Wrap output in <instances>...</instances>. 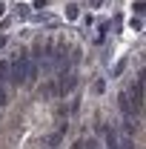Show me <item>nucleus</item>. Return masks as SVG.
I'll return each mask as SVG.
<instances>
[{"label":"nucleus","instance_id":"1","mask_svg":"<svg viewBox=\"0 0 146 149\" xmlns=\"http://www.w3.org/2000/svg\"><path fill=\"white\" fill-rule=\"evenodd\" d=\"M26 63H29V55L26 52H20V57H15L12 63H9V83L12 86H26Z\"/></svg>","mask_w":146,"mask_h":149},{"label":"nucleus","instance_id":"2","mask_svg":"<svg viewBox=\"0 0 146 149\" xmlns=\"http://www.w3.org/2000/svg\"><path fill=\"white\" fill-rule=\"evenodd\" d=\"M74 86H77V74L60 69V80H57V86H55V95H57V97H66Z\"/></svg>","mask_w":146,"mask_h":149},{"label":"nucleus","instance_id":"4","mask_svg":"<svg viewBox=\"0 0 146 149\" xmlns=\"http://www.w3.org/2000/svg\"><path fill=\"white\" fill-rule=\"evenodd\" d=\"M63 135H66V126H60V129H57L55 135H52V138H49V146H57V143H60V141H63Z\"/></svg>","mask_w":146,"mask_h":149},{"label":"nucleus","instance_id":"3","mask_svg":"<svg viewBox=\"0 0 146 149\" xmlns=\"http://www.w3.org/2000/svg\"><path fill=\"white\" fill-rule=\"evenodd\" d=\"M37 80H40V60H35L29 55V63H26V86H32Z\"/></svg>","mask_w":146,"mask_h":149},{"label":"nucleus","instance_id":"5","mask_svg":"<svg viewBox=\"0 0 146 149\" xmlns=\"http://www.w3.org/2000/svg\"><path fill=\"white\" fill-rule=\"evenodd\" d=\"M9 103V89H6V83L0 80V106H6Z\"/></svg>","mask_w":146,"mask_h":149}]
</instances>
